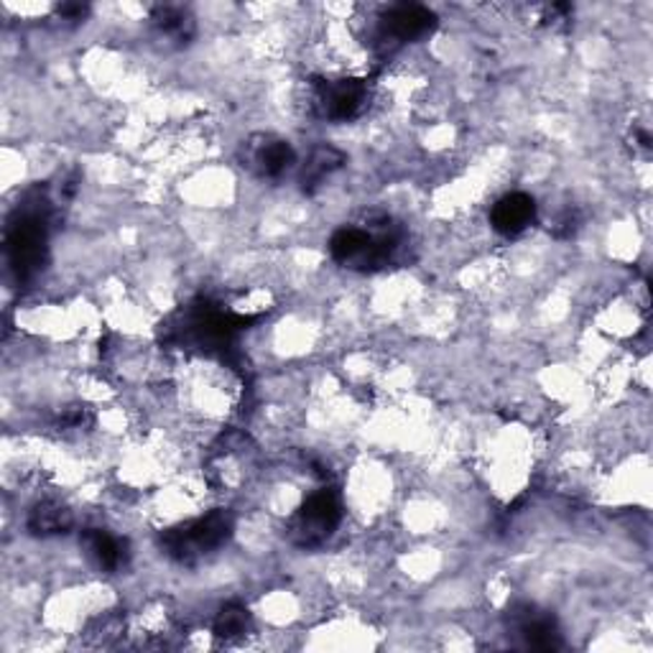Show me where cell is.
<instances>
[{
    "label": "cell",
    "mask_w": 653,
    "mask_h": 653,
    "mask_svg": "<svg viewBox=\"0 0 653 653\" xmlns=\"http://www.w3.org/2000/svg\"><path fill=\"white\" fill-rule=\"evenodd\" d=\"M537 219V202L533 197H528L524 192H513L501 197L493 204V212H490V223L501 235H520L528 225Z\"/></svg>",
    "instance_id": "52a82bcc"
},
{
    "label": "cell",
    "mask_w": 653,
    "mask_h": 653,
    "mask_svg": "<svg viewBox=\"0 0 653 653\" xmlns=\"http://www.w3.org/2000/svg\"><path fill=\"white\" fill-rule=\"evenodd\" d=\"M342 518L340 495L332 488H322L317 493L306 498L297 516L291 518V539L299 547H317L327 537H332V531Z\"/></svg>",
    "instance_id": "3957f363"
},
{
    "label": "cell",
    "mask_w": 653,
    "mask_h": 653,
    "mask_svg": "<svg viewBox=\"0 0 653 653\" xmlns=\"http://www.w3.org/2000/svg\"><path fill=\"white\" fill-rule=\"evenodd\" d=\"M251 630V613L240 603L225 605L215 618V636L219 641H235Z\"/></svg>",
    "instance_id": "4fadbf2b"
},
{
    "label": "cell",
    "mask_w": 653,
    "mask_h": 653,
    "mask_svg": "<svg viewBox=\"0 0 653 653\" xmlns=\"http://www.w3.org/2000/svg\"><path fill=\"white\" fill-rule=\"evenodd\" d=\"M233 513L212 511L208 516L192 520V524L172 528L161 537V547L172 560L181 564H194L202 554L215 552L233 537Z\"/></svg>",
    "instance_id": "7a4b0ae2"
},
{
    "label": "cell",
    "mask_w": 653,
    "mask_h": 653,
    "mask_svg": "<svg viewBox=\"0 0 653 653\" xmlns=\"http://www.w3.org/2000/svg\"><path fill=\"white\" fill-rule=\"evenodd\" d=\"M87 13V5L83 3H62L59 5V16L70 18V21H83Z\"/></svg>",
    "instance_id": "5bb4252c"
},
{
    "label": "cell",
    "mask_w": 653,
    "mask_h": 653,
    "mask_svg": "<svg viewBox=\"0 0 653 653\" xmlns=\"http://www.w3.org/2000/svg\"><path fill=\"white\" fill-rule=\"evenodd\" d=\"M72 526H75L72 511L56 501L36 503L28 513V531L36 537H59V533L72 531Z\"/></svg>",
    "instance_id": "30bf717a"
},
{
    "label": "cell",
    "mask_w": 653,
    "mask_h": 653,
    "mask_svg": "<svg viewBox=\"0 0 653 653\" xmlns=\"http://www.w3.org/2000/svg\"><path fill=\"white\" fill-rule=\"evenodd\" d=\"M342 164H344L342 151H337L335 146H317V149L312 151V156H310V161H306V166L302 172V185L306 192H312V189L317 187L325 176L337 172Z\"/></svg>",
    "instance_id": "8fae6325"
},
{
    "label": "cell",
    "mask_w": 653,
    "mask_h": 653,
    "mask_svg": "<svg viewBox=\"0 0 653 653\" xmlns=\"http://www.w3.org/2000/svg\"><path fill=\"white\" fill-rule=\"evenodd\" d=\"M83 544L90 554V560L98 564L100 569L115 572L128 562V547L126 541L115 539L113 533L102 531V528H87L83 533Z\"/></svg>",
    "instance_id": "ba28073f"
},
{
    "label": "cell",
    "mask_w": 653,
    "mask_h": 653,
    "mask_svg": "<svg viewBox=\"0 0 653 653\" xmlns=\"http://www.w3.org/2000/svg\"><path fill=\"white\" fill-rule=\"evenodd\" d=\"M508 628L524 641L526 649L556 651L562 645V633L554 618L537 605L518 603L508 611Z\"/></svg>",
    "instance_id": "277c9868"
},
{
    "label": "cell",
    "mask_w": 653,
    "mask_h": 653,
    "mask_svg": "<svg viewBox=\"0 0 653 653\" xmlns=\"http://www.w3.org/2000/svg\"><path fill=\"white\" fill-rule=\"evenodd\" d=\"M437 26V16L429 9L416 3H403V5H393L391 11L386 13L384 18V32L388 39L393 41H416L424 39V36L435 32Z\"/></svg>",
    "instance_id": "8992f818"
},
{
    "label": "cell",
    "mask_w": 653,
    "mask_h": 653,
    "mask_svg": "<svg viewBox=\"0 0 653 653\" xmlns=\"http://www.w3.org/2000/svg\"><path fill=\"white\" fill-rule=\"evenodd\" d=\"M293 164V149L281 138H266L261 136L259 143L251 146V166L261 176L276 179L286 168Z\"/></svg>",
    "instance_id": "9c48e42d"
},
{
    "label": "cell",
    "mask_w": 653,
    "mask_h": 653,
    "mask_svg": "<svg viewBox=\"0 0 653 653\" xmlns=\"http://www.w3.org/2000/svg\"><path fill=\"white\" fill-rule=\"evenodd\" d=\"M368 90L361 79H337V83L317 85V102L322 115L329 121H350L361 113Z\"/></svg>",
    "instance_id": "5b68a950"
},
{
    "label": "cell",
    "mask_w": 653,
    "mask_h": 653,
    "mask_svg": "<svg viewBox=\"0 0 653 653\" xmlns=\"http://www.w3.org/2000/svg\"><path fill=\"white\" fill-rule=\"evenodd\" d=\"M153 24L164 36L174 41H189L194 34V21L189 18L187 11L176 9V5H159L156 11H153Z\"/></svg>",
    "instance_id": "7c38bea8"
},
{
    "label": "cell",
    "mask_w": 653,
    "mask_h": 653,
    "mask_svg": "<svg viewBox=\"0 0 653 653\" xmlns=\"http://www.w3.org/2000/svg\"><path fill=\"white\" fill-rule=\"evenodd\" d=\"M49 240V200L39 192L18 204L5 227V255L18 281H28L43 268Z\"/></svg>",
    "instance_id": "6da1fadb"
}]
</instances>
